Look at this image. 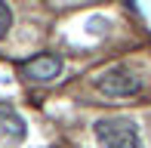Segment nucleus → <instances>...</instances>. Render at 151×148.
Returning a JSON list of instances; mask_svg holds the SVG:
<instances>
[{
  "instance_id": "4",
  "label": "nucleus",
  "mask_w": 151,
  "mask_h": 148,
  "mask_svg": "<svg viewBox=\"0 0 151 148\" xmlns=\"http://www.w3.org/2000/svg\"><path fill=\"white\" fill-rule=\"evenodd\" d=\"M25 77H31V80H52V77H59L62 74V59L59 56H34L31 62H25Z\"/></svg>"
},
{
  "instance_id": "3",
  "label": "nucleus",
  "mask_w": 151,
  "mask_h": 148,
  "mask_svg": "<svg viewBox=\"0 0 151 148\" xmlns=\"http://www.w3.org/2000/svg\"><path fill=\"white\" fill-rule=\"evenodd\" d=\"M0 139H6V142L19 145L28 139V124H25V117L19 114L12 105L0 102Z\"/></svg>"
},
{
  "instance_id": "1",
  "label": "nucleus",
  "mask_w": 151,
  "mask_h": 148,
  "mask_svg": "<svg viewBox=\"0 0 151 148\" xmlns=\"http://www.w3.org/2000/svg\"><path fill=\"white\" fill-rule=\"evenodd\" d=\"M93 133L102 148H142L139 126L129 117H102L96 120Z\"/></svg>"
},
{
  "instance_id": "5",
  "label": "nucleus",
  "mask_w": 151,
  "mask_h": 148,
  "mask_svg": "<svg viewBox=\"0 0 151 148\" xmlns=\"http://www.w3.org/2000/svg\"><path fill=\"white\" fill-rule=\"evenodd\" d=\"M9 28H12V9L0 0V40L9 34Z\"/></svg>"
},
{
  "instance_id": "2",
  "label": "nucleus",
  "mask_w": 151,
  "mask_h": 148,
  "mask_svg": "<svg viewBox=\"0 0 151 148\" xmlns=\"http://www.w3.org/2000/svg\"><path fill=\"white\" fill-rule=\"evenodd\" d=\"M96 90L108 99H129L142 90V77L129 65H111L108 71L96 77Z\"/></svg>"
}]
</instances>
